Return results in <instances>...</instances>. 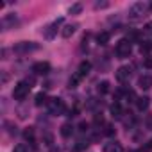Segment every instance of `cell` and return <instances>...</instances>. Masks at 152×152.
<instances>
[{"label": "cell", "mask_w": 152, "mask_h": 152, "mask_svg": "<svg viewBox=\"0 0 152 152\" xmlns=\"http://www.w3.org/2000/svg\"><path fill=\"white\" fill-rule=\"evenodd\" d=\"M132 52V45H131V39H120L118 45H116V56L120 59H125L129 57Z\"/></svg>", "instance_id": "6da1fadb"}, {"label": "cell", "mask_w": 152, "mask_h": 152, "mask_svg": "<svg viewBox=\"0 0 152 152\" xmlns=\"http://www.w3.org/2000/svg\"><path fill=\"white\" fill-rule=\"evenodd\" d=\"M31 91V84L29 83H18L13 90V99L15 100H23Z\"/></svg>", "instance_id": "7a4b0ae2"}, {"label": "cell", "mask_w": 152, "mask_h": 152, "mask_svg": "<svg viewBox=\"0 0 152 152\" xmlns=\"http://www.w3.org/2000/svg\"><path fill=\"white\" fill-rule=\"evenodd\" d=\"M48 109H50L52 115H63L66 107H64V102L56 97V99H50V100H48Z\"/></svg>", "instance_id": "3957f363"}, {"label": "cell", "mask_w": 152, "mask_h": 152, "mask_svg": "<svg viewBox=\"0 0 152 152\" xmlns=\"http://www.w3.org/2000/svg\"><path fill=\"white\" fill-rule=\"evenodd\" d=\"M145 9H147V6H145L143 2H136V4L131 6V9H129V18H131V20H138V18L145 13Z\"/></svg>", "instance_id": "277c9868"}, {"label": "cell", "mask_w": 152, "mask_h": 152, "mask_svg": "<svg viewBox=\"0 0 152 152\" xmlns=\"http://www.w3.org/2000/svg\"><path fill=\"white\" fill-rule=\"evenodd\" d=\"M32 72L38 73V75H47V73L50 72V63H47V61L34 63V64H32Z\"/></svg>", "instance_id": "5b68a950"}, {"label": "cell", "mask_w": 152, "mask_h": 152, "mask_svg": "<svg viewBox=\"0 0 152 152\" xmlns=\"http://www.w3.org/2000/svg\"><path fill=\"white\" fill-rule=\"evenodd\" d=\"M61 22H63V20L59 18L57 22H54L52 25H48V27L45 29V32H43V36H45V39H52V38H54V36L57 34V27L61 25Z\"/></svg>", "instance_id": "8992f818"}, {"label": "cell", "mask_w": 152, "mask_h": 152, "mask_svg": "<svg viewBox=\"0 0 152 152\" xmlns=\"http://www.w3.org/2000/svg\"><path fill=\"white\" fill-rule=\"evenodd\" d=\"M129 75H131V68H129V66H120V68L116 70V79H118L120 83L127 81Z\"/></svg>", "instance_id": "52a82bcc"}, {"label": "cell", "mask_w": 152, "mask_h": 152, "mask_svg": "<svg viewBox=\"0 0 152 152\" xmlns=\"http://www.w3.org/2000/svg\"><path fill=\"white\" fill-rule=\"evenodd\" d=\"M138 86L141 90H150L152 88V77L150 75H141V77L138 79Z\"/></svg>", "instance_id": "ba28073f"}, {"label": "cell", "mask_w": 152, "mask_h": 152, "mask_svg": "<svg viewBox=\"0 0 152 152\" xmlns=\"http://www.w3.org/2000/svg\"><path fill=\"white\" fill-rule=\"evenodd\" d=\"M90 70H91V63L90 61H83L81 64H79V70H77V75L83 79V77H86V75L90 73Z\"/></svg>", "instance_id": "9c48e42d"}, {"label": "cell", "mask_w": 152, "mask_h": 152, "mask_svg": "<svg viewBox=\"0 0 152 152\" xmlns=\"http://www.w3.org/2000/svg\"><path fill=\"white\" fill-rule=\"evenodd\" d=\"M148 104H150V99H148V97H140V99H136V106H138L140 111H145V109L148 107Z\"/></svg>", "instance_id": "30bf717a"}, {"label": "cell", "mask_w": 152, "mask_h": 152, "mask_svg": "<svg viewBox=\"0 0 152 152\" xmlns=\"http://www.w3.org/2000/svg\"><path fill=\"white\" fill-rule=\"evenodd\" d=\"M75 29H77V25H64L63 31H61V36H63L64 39H68V38L75 32Z\"/></svg>", "instance_id": "8fae6325"}, {"label": "cell", "mask_w": 152, "mask_h": 152, "mask_svg": "<svg viewBox=\"0 0 152 152\" xmlns=\"http://www.w3.org/2000/svg\"><path fill=\"white\" fill-rule=\"evenodd\" d=\"M38 48V45H34V43H27V41H23V43H20L18 47H16V50H22V52H27V50H36Z\"/></svg>", "instance_id": "7c38bea8"}, {"label": "cell", "mask_w": 152, "mask_h": 152, "mask_svg": "<svg viewBox=\"0 0 152 152\" xmlns=\"http://www.w3.org/2000/svg\"><path fill=\"white\" fill-rule=\"evenodd\" d=\"M104 152H122V145H120L118 141L109 143V145H106V147H104Z\"/></svg>", "instance_id": "4fadbf2b"}, {"label": "cell", "mask_w": 152, "mask_h": 152, "mask_svg": "<svg viewBox=\"0 0 152 152\" xmlns=\"http://www.w3.org/2000/svg\"><path fill=\"white\" fill-rule=\"evenodd\" d=\"M72 134H73V127H72L70 124H64V125L61 127V136H63V138H70Z\"/></svg>", "instance_id": "5bb4252c"}, {"label": "cell", "mask_w": 152, "mask_h": 152, "mask_svg": "<svg viewBox=\"0 0 152 152\" xmlns=\"http://www.w3.org/2000/svg\"><path fill=\"white\" fill-rule=\"evenodd\" d=\"M109 38H111L109 32H100V34L97 36V41H99L100 45H107V43H109Z\"/></svg>", "instance_id": "9a60e30c"}, {"label": "cell", "mask_w": 152, "mask_h": 152, "mask_svg": "<svg viewBox=\"0 0 152 152\" xmlns=\"http://www.w3.org/2000/svg\"><path fill=\"white\" fill-rule=\"evenodd\" d=\"M45 104H48L47 95H45V93H38V95H36V106H45Z\"/></svg>", "instance_id": "2e32d148"}, {"label": "cell", "mask_w": 152, "mask_h": 152, "mask_svg": "<svg viewBox=\"0 0 152 152\" xmlns=\"http://www.w3.org/2000/svg\"><path fill=\"white\" fill-rule=\"evenodd\" d=\"M140 50H141V54H148V52L152 50V43H150V41H143V43L140 45Z\"/></svg>", "instance_id": "e0dca14e"}, {"label": "cell", "mask_w": 152, "mask_h": 152, "mask_svg": "<svg viewBox=\"0 0 152 152\" xmlns=\"http://www.w3.org/2000/svg\"><path fill=\"white\" fill-rule=\"evenodd\" d=\"M111 115H113V116H120V115H122V106H120L118 102H115V104L111 106Z\"/></svg>", "instance_id": "ac0fdd59"}, {"label": "cell", "mask_w": 152, "mask_h": 152, "mask_svg": "<svg viewBox=\"0 0 152 152\" xmlns=\"http://www.w3.org/2000/svg\"><path fill=\"white\" fill-rule=\"evenodd\" d=\"M107 91H109V83H107V81H102V83L99 84V93L104 95V93H107Z\"/></svg>", "instance_id": "d6986e66"}, {"label": "cell", "mask_w": 152, "mask_h": 152, "mask_svg": "<svg viewBox=\"0 0 152 152\" xmlns=\"http://www.w3.org/2000/svg\"><path fill=\"white\" fill-rule=\"evenodd\" d=\"M83 11V6L81 4H73L72 7H70V15H79Z\"/></svg>", "instance_id": "ffe728a7"}, {"label": "cell", "mask_w": 152, "mask_h": 152, "mask_svg": "<svg viewBox=\"0 0 152 152\" xmlns=\"http://www.w3.org/2000/svg\"><path fill=\"white\" fill-rule=\"evenodd\" d=\"M23 136H25V140H31V141H32V140H34V129H32V127L25 129V131H23Z\"/></svg>", "instance_id": "44dd1931"}, {"label": "cell", "mask_w": 152, "mask_h": 152, "mask_svg": "<svg viewBox=\"0 0 152 152\" xmlns=\"http://www.w3.org/2000/svg\"><path fill=\"white\" fill-rule=\"evenodd\" d=\"M79 81H81V77H79L77 73H75L73 77L70 79V83H68V84H70V88H77V83H79Z\"/></svg>", "instance_id": "7402d4cb"}, {"label": "cell", "mask_w": 152, "mask_h": 152, "mask_svg": "<svg viewBox=\"0 0 152 152\" xmlns=\"http://www.w3.org/2000/svg\"><path fill=\"white\" fill-rule=\"evenodd\" d=\"M13 152H27V147H25L23 143H20V145H16V147L13 148Z\"/></svg>", "instance_id": "603a6c76"}, {"label": "cell", "mask_w": 152, "mask_h": 152, "mask_svg": "<svg viewBox=\"0 0 152 152\" xmlns=\"http://www.w3.org/2000/svg\"><path fill=\"white\" fill-rule=\"evenodd\" d=\"M107 6H109L107 2H97V4H95V9H106Z\"/></svg>", "instance_id": "cb8c5ba5"}, {"label": "cell", "mask_w": 152, "mask_h": 152, "mask_svg": "<svg viewBox=\"0 0 152 152\" xmlns=\"http://www.w3.org/2000/svg\"><path fill=\"white\" fill-rule=\"evenodd\" d=\"M106 134L107 136H113L115 134V127L113 125H106Z\"/></svg>", "instance_id": "d4e9b609"}, {"label": "cell", "mask_w": 152, "mask_h": 152, "mask_svg": "<svg viewBox=\"0 0 152 152\" xmlns=\"http://www.w3.org/2000/svg\"><path fill=\"white\" fill-rule=\"evenodd\" d=\"M143 64H145V68H152V57H147L143 61Z\"/></svg>", "instance_id": "484cf974"}, {"label": "cell", "mask_w": 152, "mask_h": 152, "mask_svg": "<svg viewBox=\"0 0 152 152\" xmlns=\"http://www.w3.org/2000/svg\"><path fill=\"white\" fill-rule=\"evenodd\" d=\"M79 129H81V131H88V124H86V122H83V124L79 125Z\"/></svg>", "instance_id": "4316f807"}, {"label": "cell", "mask_w": 152, "mask_h": 152, "mask_svg": "<svg viewBox=\"0 0 152 152\" xmlns=\"http://www.w3.org/2000/svg\"><path fill=\"white\" fill-rule=\"evenodd\" d=\"M102 122H104L102 116H95V124H102Z\"/></svg>", "instance_id": "83f0119b"}]
</instances>
